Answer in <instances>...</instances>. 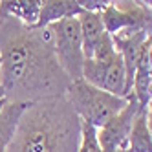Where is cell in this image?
<instances>
[{"label": "cell", "mask_w": 152, "mask_h": 152, "mask_svg": "<svg viewBox=\"0 0 152 152\" xmlns=\"http://www.w3.org/2000/svg\"><path fill=\"white\" fill-rule=\"evenodd\" d=\"M0 84L7 101L35 103L66 95L72 81L53 51L51 28H26L0 18Z\"/></svg>", "instance_id": "cell-1"}, {"label": "cell", "mask_w": 152, "mask_h": 152, "mask_svg": "<svg viewBox=\"0 0 152 152\" xmlns=\"http://www.w3.org/2000/svg\"><path fill=\"white\" fill-rule=\"evenodd\" d=\"M81 119L66 95L35 101L24 112L9 152H77Z\"/></svg>", "instance_id": "cell-2"}, {"label": "cell", "mask_w": 152, "mask_h": 152, "mask_svg": "<svg viewBox=\"0 0 152 152\" xmlns=\"http://www.w3.org/2000/svg\"><path fill=\"white\" fill-rule=\"evenodd\" d=\"M83 79L88 84L97 86L108 94L128 97L125 61L121 53L115 50L114 40L108 33L101 40V44L97 46L94 55L90 59H84Z\"/></svg>", "instance_id": "cell-3"}, {"label": "cell", "mask_w": 152, "mask_h": 152, "mask_svg": "<svg viewBox=\"0 0 152 152\" xmlns=\"http://www.w3.org/2000/svg\"><path fill=\"white\" fill-rule=\"evenodd\" d=\"M66 99L81 121L90 123L95 128L104 126L128 103V97L108 94L97 86L88 84L84 79L70 84V88L66 90Z\"/></svg>", "instance_id": "cell-4"}, {"label": "cell", "mask_w": 152, "mask_h": 152, "mask_svg": "<svg viewBox=\"0 0 152 152\" xmlns=\"http://www.w3.org/2000/svg\"><path fill=\"white\" fill-rule=\"evenodd\" d=\"M50 28L53 33V51H55L59 66L72 83L81 81L84 66V51L79 18H64L61 22L51 24Z\"/></svg>", "instance_id": "cell-5"}, {"label": "cell", "mask_w": 152, "mask_h": 152, "mask_svg": "<svg viewBox=\"0 0 152 152\" xmlns=\"http://www.w3.org/2000/svg\"><path fill=\"white\" fill-rule=\"evenodd\" d=\"M141 110L136 97L130 94L126 106L112 117L104 126L97 128V137L103 152H128V136L132 130V123Z\"/></svg>", "instance_id": "cell-6"}, {"label": "cell", "mask_w": 152, "mask_h": 152, "mask_svg": "<svg viewBox=\"0 0 152 152\" xmlns=\"http://www.w3.org/2000/svg\"><path fill=\"white\" fill-rule=\"evenodd\" d=\"M31 103H20V101H7L0 110V152H9L17 128L20 125L24 112Z\"/></svg>", "instance_id": "cell-7"}, {"label": "cell", "mask_w": 152, "mask_h": 152, "mask_svg": "<svg viewBox=\"0 0 152 152\" xmlns=\"http://www.w3.org/2000/svg\"><path fill=\"white\" fill-rule=\"evenodd\" d=\"M42 0H2L0 18H13L26 28H35L40 17Z\"/></svg>", "instance_id": "cell-8"}, {"label": "cell", "mask_w": 152, "mask_h": 152, "mask_svg": "<svg viewBox=\"0 0 152 152\" xmlns=\"http://www.w3.org/2000/svg\"><path fill=\"white\" fill-rule=\"evenodd\" d=\"M83 9L79 0H44L40 6V17L35 28H48L64 18L79 17Z\"/></svg>", "instance_id": "cell-9"}, {"label": "cell", "mask_w": 152, "mask_h": 152, "mask_svg": "<svg viewBox=\"0 0 152 152\" xmlns=\"http://www.w3.org/2000/svg\"><path fill=\"white\" fill-rule=\"evenodd\" d=\"M79 28H81V37H83V51H84V59H90L97 46L101 44V40L104 39L106 31L103 26V20L99 13H90V11H83L79 17Z\"/></svg>", "instance_id": "cell-10"}, {"label": "cell", "mask_w": 152, "mask_h": 152, "mask_svg": "<svg viewBox=\"0 0 152 152\" xmlns=\"http://www.w3.org/2000/svg\"><path fill=\"white\" fill-rule=\"evenodd\" d=\"M147 50H148V42H147ZM147 50L137 64L134 81H132V95L136 97L141 110H147L148 103L152 101V66L148 64V59H147Z\"/></svg>", "instance_id": "cell-11"}, {"label": "cell", "mask_w": 152, "mask_h": 152, "mask_svg": "<svg viewBox=\"0 0 152 152\" xmlns=\"http://www.w3.org/2000/svg\"><path fill=\"white\" fill-rule=\"evenodd\" d=\"M128 152H152V136L147 125V110H139L128 136Z\"/></svg>", "instance_id": "cell-12"}, {"label": "cell", "mask_w": 152, "mask_h": 152, "mask_svg": "<svg viewBox=\"0 0 152 152\" xmlns=\"http://www.w3.org/2000/svg\"><path fill=\"white\" fill-rule=\"evenodd\" d=\"M147 125H148L150 136H152V101H150V103H148V106H147Z\"/></svg>", "instance_id": "cell-13"}, {"label": "cell", "mask_w": 152, "mask_h": 152, "mask_svg": "<svg viewBox=\"0 0 152 152\" xmlns=\"http://www.w3.org/2000/svg\"><path fill=\"white\" fill-rule=\"evenodd\" d=\"M148 50H147V59H148V64L152 66V33L148 35Z\"/></svg>", "instance_id": "cell-14"}, {"label": "cell", "mask_w": 152, "mask_h": 152, "mask_svg": "<svg viewBox=\"0 0 152 152\" xmlns=\"http://www.w3.org/2000/svg\"><path fill=\"white\" fill-rule=\"evenodd\" d=\"M2 101H7V97H6V90L2 88V84H0V103Z\"/></svg>", "instance_id": "cell-15"}, {"label": "cell", "mask_w": 152, "mask_h": 152, "mask_svg": "<svg viewBox=\"0 0 152 152\" xmlns=\"http://www.w3.org/2000/svg\"><path fill=\"white\" fill-rule=\"evenodd\" d=\"M6 103H7V101H2V103H0V110H2V106H4Z\"/></svg>", "instance_id": "cell-16"}]
</instances>
